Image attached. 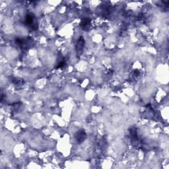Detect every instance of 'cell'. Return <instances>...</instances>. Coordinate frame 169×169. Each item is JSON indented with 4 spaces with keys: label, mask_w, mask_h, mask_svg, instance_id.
<instances>
[{
    "label": "cell",
    "mask_w": 169,
    "mask_h": 169,
    "mask_svg": "<svg viewBox=\"0 0 169 169\" xmlns=\"http://www.w3.org/2000/svg\"><path fill=\"white\" fill-rule=\"evenodd\" d=\"M84 45H85V40L83 39V37L81 36L78 39L76 44V51L78 56L79 55L80 56V54L82 53L83 50Z\"/></svg>",
    "instance_id": "3957f363"
},
{
    "label": "cell",
    "mask_w": 169,
    "mask_h": 169,
    "mask_svg": "<svg viewBox=\"0 0 169 169\" xmlns=\"http://www.w3.org/2000/svg\"><path fill=\"white\" fill-rule=\"evenodd\" d=\"M65 65H66V63H65V61H61L59 64H58L57 65V68H63L65 66Z\"/></svg>",
    "instance_id": "8992f818"
},
{
    "label": "cell",
    "mask_w": 169,
    "mask_h": 169,
    "mask_svg": "<svg viewBox=\"0 0 169 169\" xmlns=\"http://www.w3.org/2000/svg\"><path fill=\"white\" fill-rule=\"evenodd\" d=\"M24 23L27 27H28L29 28H30L31 29L34 30L37 29V23L36 22L35 17L33 13H28L25 16Z\"/></svg>",
    "instance_id": "6da1fadb"
},
{
    "label": "cell",
    "mask_w": 169,
    "mask_h": 169,
    "mask_svg": "<svg viewBox=\"0 0 169 169\" xmlns=\"http://www.w3.org/2000/svg\"><path fill=\"white\" fill-rule=\"evenodd\" d=\"M32 42V40L29 38L28 39H20V38H17L15 39V43L20 46V48H25L27 49V48H28Z\"/></svg>",
    "instance_id": "7a4b0ae2"
},
{
    "label": "cell",
    "mask_w": 169,
    "mask_h": 169,
    "mask_svg": "<svg viewBox=\"0 0 169 169\" xmlns=\"http://www.w3.org/2000/svg\"><path fill=\"white\" fill-rule=\"evenodd\" d=\"M86 133L83 130H79L75 134V139L79 143H82L83 141H84L86 139Z\"/></svg>",
    "instance_id": "277c9868"
},
{
    "label": "cell",
    "mask_w": 169,
    "mask_h": 169,
    "mask_svg": "<svg viewBox=\"0 0 169 169\" xmlns=\"http://www.w3.org/2000/svg\"><path fill=\"white\" fill-rule=\"evenodd\" d=\"M90 25H91V19L89 18H84L81 20L80 23V27L83 30H87L90 28Z\"/></svg>",
    "instance_id": "5b68a950"
}]
</instances>
